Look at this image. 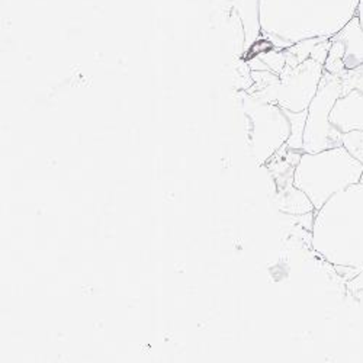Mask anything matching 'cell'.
<instances>
[{"instance_id":"obj_6","label":"cell","mask_w":363,"mask_h":363,"mask_svg":"<svg viewBox=\"0 0 363 363\" xmlns=\"http://www.w3.org/2000/svg\"><path fill=\"white\" fill-rule=\"evenodd\" d=\"M342 94V80L324 70L317 94L307 109L302 134V153H318L342 145L343 134L330 123L331 109Z\"/></svg>"},{"instance_id":"obj_5","label":"cell","mask_w":363,"mask_h":363,"mask_svg":"<svg viewBox=\"0 0 363 363\" xmlns=\"http://www.w3.org/2000/svg\"><path fill=\"white\" fill-rule=\"evenodd\" d=\"M243 111L249 124L252 155L259 164H263L289 141L292 121L288 111L252 94H243Z\"/></svg>"},{"instance_id":"obj_12","label":"cell","mask_w":363,"mask_h":363,"mask_svg":"<svg viewBox=\"0 0 363 363\" xmlns=\"http://www.w3.org/2000/svg\"><path fill=\"white\" fill-rule=\"evenodd\" d=\"M360 184H363V173H362V179H360Z\"/></svg>"},{"instance_id":"obj_9","label":"cell","mask_w":363,"mask_h":363,"mask_svg":"<svg viewBox=\"0 0 363 363\" xmlns=\"http://www.w3.org/2000/svg\"><path fill=\"white\" fill-rule=\"evenodd\" d=\"M278 208L281 213L292 216H306L315 213V208L310 198L294 185L291 189L281 192L278 198Z\"/></svg>"},{"instance_id":"obj_1","label":"cell","mask_w":363,"mask_h":363,"mask_svg":"<svg viewBox=\"0 0 363 363\" xmlns=\"http://www.w3.org/2000/svg\"><path fill=\"white\" fill-rule=\"evenodd\" d=\"M360 0H259L260 34L279 48L331 40L357 15Z\"/></svg>"},{"instance_id":"obj_7","label":"cell","mask_w":363,"mask_h":363,"mask_svg":"<svg viewBox=\"0 0 363 363\" xmlns=\"http://www.w3.org/2000/svg\"><path fill=\"white\" fill-rule=\"evenodd\" d=\"M324 70L342 80L343 92L363 90V28L357 16L331 38Z\"/></svg>"},{"instance_id":"obj_4","label":"cell","mask_w":363,"mask_h":363,"mask_svg":"<svg viewBox=\"0 0 363 363\" xmlns=\"http://www.w3.org/2000/svg\"><path fill=\"white\" fill-rule=\"evenodd\" d=\"M324 74V65L310 57L298 65H285L279 73L269 70L253 72L256 92H249L263 101L275 104L294 113L308 109Z\"/></svg>"},{"instance_id":"obj_3","label":"cell","mask_w":363,"mask_h":363,"mask_svg":"<svg viewBox=\"0 0 363 363\" xmlns=\"http://www.w3.org/2000/svg\"><path fill=\"white\" fill-rule=\"evenodd\" d=\"M363 164L340 145L301 153L294 170V186L304 192L318 211L333 195L359 184Z\"/></svg>"},{"instance_id":"obj_10","label":"cell","mask_w":363,"mask_h":363,"mask_svg":"<svg viewBox=\"0 0 363 363\" xmlns=\"http://www.w3.org/2000/svg\"><path fill=\"white\" fill-rule=\"evenodd\" d=\"M342 145L363 164V131H349L343 134Z\"/></svg>"},{"instance_id":"obj_2","label":"cell","mask_w":363,"mask_h":363,"mask_svg":"<svg viewBox=\"0 0 363 363\" xmlns=\"http://www.w3.org/2000/svg\"><path fill=\"white\" fill-rule=\"evenodd\" d=\"M313 249L336 269L363 274V184L333 195L314 213Z\"/></svg>"},{"instance_id":"obj_8","label":"cell","mask_w":363,"mask_h":363,"mask_svg":"<svg viewBox=\"0 0 363 363\" xmlns=\"http://www.w3.org/2000/svg\"><path fill=\"white\" fill-rule=\"evenodd\" d=\"M330 123L342 134L363 131V90L352 89L343 92L331 109Z\"/></svg>"},{"instance_id":"obj_11","label":"cell","mask_w":363,"mask_h":363,"mask_svg":"<svg viewBox=\"0 0 363 363\" xmlns=\"http://www.w3.org/2000/svg\"><path fill=\"white\" fill-rule=\"evenodd\" d=\"M357 19H359V23H360V26L363 28V0H360V4H359V9H357Z\"/></svg>"}]
</instances>
